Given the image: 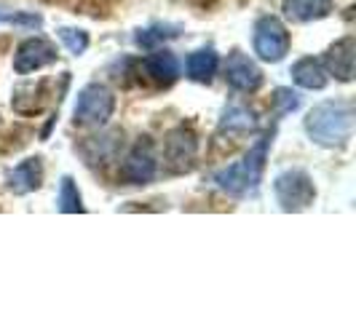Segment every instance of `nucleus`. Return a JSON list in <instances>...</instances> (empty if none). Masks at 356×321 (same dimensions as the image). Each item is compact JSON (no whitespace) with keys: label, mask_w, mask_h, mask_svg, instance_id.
<instances>
[{"label":"nucleus","mask_w":356,"mask_h":321,"mask_svg":"<svg viewBox=\"0 0 356 321\" xmlns=\"http://www.w3.org/2000/svg\"><path fill=\"white\" fill-rule=\"evenodd\" d=\"M43 185V163L40 158H24L8 174V190L17 196H27Z\"/></svg>","instance_id":"nucleus-11"},{"label":"nucleus","mask_w":356,"mask_h":321,"mask_svg":"<svg viewBox=\"0 0 356 321\" xmlns=\"http://www.w3.org/2000/svg\"><path fill=\"white\" fill-rule=\"evenodd\" d=\"M273 105H276V113H279V115H284V113H292V110L300 107V97L289 89H276Z\"/></svg>","instance_id":"nucleus-22"},{"label":"nucleus","mask_w":356,"mask_h":321,"mask_svg":"<svg viewBox=\"0 0 356 321\" xmlns=\"http://www.w3.org/2000/svg\"><path fill=\"white\" fill-rule=\"evenodd\" d=\"M273 196L284 212H303L316 201V185L303 169H284L273 179Z\"/></svg>","instance_id":"nucleus-3"},{"label":"nucleus","mask_w":356,"mask_h":321,"mask_svg":"<svg viewBox=\"0 0 356 321\" xmlns=\"http://www.w3.org/2000/svg\"><path fill=\"white\" fill-rule=\"evenodd\" d=\"M145 72L159 86H172L179 78V59L169 49H159L145 59Z\"/></svg>","instance_id":"nucleus-12"},{"label":"nucleus","mask_w":356,"mask_h":321,"mask_svg":"<svg viewBox=\"0 0 356 321\" xmlns=\"http://www.w3.org/2000/svg\"><path fill=\"white\" fill-rule=\"evenodd\" d=\"M59 212L65 214L83 212V198L78 193V185H75L72 177H62V185H59Z\"/></svg>","instance_id":"nucleus-18"},{"label":"nucleus","mask_w":356,"mask_h":321,"mask_svg":"<svg viewBox=\"0 0 356 321\" xmlns=\"http://www.w3.org/2000/svg\"><path fill=\"white\" fill-rule=\"evenodd\" d=\"M0 24L38 30V27L43 24V17H40V14H30V11H6V8H0Z\"/></svg>","instance_id":"nucleus-21"},{"label":"nucleus","mask_w":356,"mask_h":321,"mask_svg":"<svg viewBox=\"0 0 356 321\" xmlns=\"http://www.w3.org/2000/svg\"><path fill=\"white\" fill-rule=\"evenodd\" d=\"M305 134L321 147H343L354 134V105L351 99H327L308 110Z\"/></svg>","instance_id":"nucleus-1"},{"label":"nucleus","mask_w":356,"mask_h":321,"mask_svg":"<svg viewBox=\"0 0 356 321\" xmlns=\"http://www.w3.org/2000/svg\"><path fill=\"white\" fill-rule=\"evenodd\" d=\"M56 46L46 38H27L19 43L17 54H14V70L19 75H30L35 70H43L56 62Z\"/></svg>","instance_id":"nucleus-8"},{"label":"nucleus","mask_w":356,"mask_h":321,"mask_svg":"<svg viewBox=\"0 0 356 321\" xmlns=\"http://www.w3.org/2000/svg\"><path fill=\"white\" fill-rule=\"evenodd\" d=\"M159 172V158H156V147L150 137H140V142L129 150V156L121 163L118 179L124 185H147L153 182Z\"/></svg>","instance_id":"nucleus-6"},{"label":"nucleus","mask_w":356,"mask_h":321,"mask_svg":"<svg viewBox=\"0 0 356 321\" xmlns=\"http://www.w3.org/2000/svg\"><path fill=\"white\" fill-rule=\"evenodd\" d=\"M332 6H335V0H282L284 17L292 22H300V24L330 17Z\"/></svg>","instance_id":"nucleus-13"},{"label":"nucleus","mask_w":356,"mask_h":321,"mask_svg":"<svg viewBox=\"0 0 356 321\" xmlns=\"http://www.w3.org/2000/svg\"><path fill=\"white\" fill-rule=\"evenodd\" d=\"M254 54L263 62H282L289 54V33H286L284 22L276 17H260L254 22Z\"/></svg>","instance_id":"nucleus-5"},{"label":"nucleus","mask_w":356,"mask_h":321,"mask_svg":"<svg viewBox=\"0 0 356 321\" xmlns=\"http://www.w3.org/2000/svg\"><path fill=\"white\" fill-rule=\"evenodd\" d=\"M354 56H356V40L354 35H346L335 40L327 54H324V70L327 75H332L335 81H343V83H348V81H354Z\"/></svg>","instance_id":"nucleus-10"},{"label":"nucleus","mask_w":356,"mask_h":321,"mask_svg":"<svg viewBox=\"0 0 356 321\" xmlns=\"http://www.w3.org/2000/svg\"><path fill=\"white\" fill-rule=\"evenodd\" d=\"M172 38H177V27L153 24V27H147V30H140L134 40H137L140 49H156L159 43H166V40H172Z\"/></svg>","instance_id":"nucleus-19"},{"label":"nucleus","mask_w":356,"mask_h":321,"mask_svg":"<svg viewBox=\"0 0 356 321\" xmlns=\"http://www.w3.org/2000/svg\"><path fill=\"white\" fill-rule=\"evenodd\" d=\"M198 156V137L191 126H177L166 134V142H163V160L166 166L182 174V172H191Z\"/></svg>","instance_id":"nucleus-7"},{"label":"nucleus","mask_w":356,"mask_h":321,"mask_svg":"<svg viewBox=\"0 0 356 321\" xmlns=\"http://www.w3.org/2000/svg\"><path fill=\"white\" fill-rule=\"evenodd\" d=\"M270 142H273V131H268L263 140L250 147V153L244 156V160L233 163L228 169L217 172L214 174V185L222 190V193H231V196H247V193H254L260 179H263V172H266V158L268 150H270Z\"/></svg>","instance_id":"nucleus-2"},{"label":"nucleus","mask_w":356,"mask_h":321,"mask_svg":"<svg viewBox=\"0 0 356 321\" xmlns=\"http://www.w3.org/2000/svg\"><path fill=\"white\" fill-rule=\"evenodd\" d=\"M257 129V121L247 107L233 105L225 110L222 115V124H220V131H231V134H244V131H254Z\"/></svg>","instance_id":"nucleus-17"},{"label":"nucleus","mask_w":356,"mask_h":321,"mask_svg":"<svg viewBox=\"0 0 356 321\" xmlns=\"http://www.w3.org/2000/svg\"><path fill=\"white\" fill-rule=\"evenodd\" d=\"M217 67H220V56H217L214 49H198L185 62L188 78L196 81V83H209L214 75H217Z\"/></svg>","instance_id":"nucleus-15"},{"label":"nucleus","mask_w":356,"mask_h":321,"mask_svg":"<svg viewBox=\"0 0 356 321\" xmlns=\"http://www.w3.org/2000/svg\"><path fill=\"white\" fill-rule=\"evenodd\" d=\"M59 40L65 43V49H67L72 56H81L91 43L89 33H86V30H75V27H62V30H59Z\"/></svg>","instance_id":"nucleus-20"},{"label":"nucleus","mask_w":356,"mask_h":321,"mask_svg":"<svg viewBox=\"0 0 356 321\" xmlns=\"http://www.w3.org/2000/svg\"><path fill=\"white\" fill-rule=\"evenodd\" d=\"M225 81H228V86L236 91H244V94H250V91H257L263 86V70L252 62L247 54L241 51H231L228 54V59H225Z\"/></svg>","instance_id":"nucleus-9"},{"label":"nucleus","mask_w":356,"mask_h":321,"mask_svg":"<svg viewBox=\"0 0 356 321\" xmlns=\"http://www.w3.org/2000/svg\"><path fill=\"white\" fill-rule=\"evenodd\" d=\"M289 75H292V81H295L300 89H308V91H321L327 86V81H330L324 65H321L319 59H314V56L298 59V62L292 65Z\"/></svg>","instance_id":"nucleus-14"},{"label":"nucleus","mask_w":356,"mask_h":321,"mask_svg":"<svg viewBox=\"0 0 356 321\" xmlns=\"http://www.w3.org/2000/svg\"><path fill=\"white\" fill-rule=\"evenodd\" d=\"M113 113H115V94L105 83L83 86L72 107V118L81 126H105L113 118Z\"/></svg>","instance_id":"nucleus-4"},{"label":"nucleus","mask_w":356,"mask_h":321,"mask_svg":"<svg viewBox=\"0 0 356 321\" xmlns=\"http://www.w3.org/2000/svg\"><path fill=\"white\" fill-rule=\"evenodd\" d=\"M121 140H124L121 131L102 134V137H91L89 142H86V147H83V153H86V158H89L91 163H107V160L118 153V142H121Z\"/></svg>","instance_id":"nucleus-16"}]
</instances>
